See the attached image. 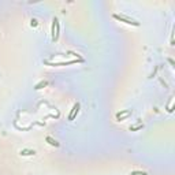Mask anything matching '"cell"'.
Instances as JSON below:
<instances>
[{
	"mask_svg": "<svg viewBox=\"0 0 175 175\" xmlns=\"http://www.w3.org/2000/svg\"><path fill=\"white\" fill-rule=\"evenodd\" d=\"M114 18L116 19V21H121V22H123V23H127V25L139 26V22H137L136 19L130 18V17H127V15H125V14H114Z\"/></svg>",
	"mask_w": 175,
	"mask_h": 175,
	"instance_id": "1",
	"label": "cell"
},
{
	"mask_svg": "<svg viewBox=\"0 0 175 175\" xmlns=\"http://www.w3.org/2000/svg\"><path fill=\"white\" fill-rule=\"evenodd\" d=\"M59 32H60V23H59V19L55 17L52 21V41H57Z\"/></svg>",
	"mask_w": 175,
	"mask_h": 175,
	"instance_id": "2",
	"label": "cell"
},
{
	"mask_svg": "<svg viewBox=\"0 0 175 175\" xmlns=\"http://www.w3.org/2000/svg\"><path fill=\"white\" fill-rule=\"evenodd\" d=\"M78 62H84V59H73V60H68V62H54V63H51L48 60H44V63L48 66H67V65H74V63H78Z\"/></svg>",
	"mask_w": 175,
	"mask_h": 175,
	"instance_id": "3",
	"label": "cell"
},
{
	"mask_svg": "<svg viewBox=\"0 0 175 175\" xmlns=\"http://www.w3.org/2000/svg\"><path fill=\"white\" fill-rule=\"evenodd\" d=\"M130 115H131V110H123L116 114V119H118L119 122H122V121H125L126 118H129Z\"/></svg>",
	"mask_w": 175,
	"mask_h": 175,
	"instance_id": "4",
	"label": "cell"
},
{
	"mask_svg": "<svg viewBox=\"0 0 175 175\" xmlns=\"http://www.w3.org/2000/svg\"><path fill=\"white\" fill-rule=\"evenodd\" d=\"M79 112V104L78 103H75L74 104V107H73L71 112H70V115H68V121H73V119L77 116V114Z\"/></svg>",
	"mask_w": 175,
	"mask_h": 175,
	"instance_id": "5",
	"label": "cell"
},
{
	"mask_svg": "<svg viewBox=\"0 0 175 175\" xmlns=\"http://www.w3.org/2000/svg\"><path fill=\"white\" fill-rule=\"evenodd\" d=\"M21 156H34L36 155V150H32V149H21Z\"/></svg>",
	"mask_w": 175,
	"mask_h": 175,
	"instance_id": "6",
	"label": "cell"
},
{
	"mask_svg": "<svg viewBox=\"0 0 175 175\" xmlns=\"http://www.w3.org/2000/svg\"><path fill=\"white\" fill-rule=\"evenodd\" d=\"M45 139H46V142L49 144V145H52V147H59V142H56V141H55V139L52 138V137L48 136Z\"/></svg>",
	"mask_w": 175,
	"mask_h": 175,
	"instance_id": "7",
	"label": "cell"
},
{
	"mask_svg": "<svg viewBox=\"0 0 175 175\" xmlns=\"http://www.w3.org/2000/svg\"><path fill=\"white\" fill-rule=\"evenodd\" d=\"M172 101H174V99L171 97V100H170V103H168V105H167V111H168V112H172V111H174V108H172Z\"/></svg>",
	"mask_w": 175,
	"mask_h": 175,
	"instance_id": "8",
	"label": "cell"
},
{
	"mask_svg": "<svg viewBox=\"0 0 175 175\" xmlns=\"http://www.w3.org/2000/svg\"><path fill=\"white\" fill-rule=\"evenodd\" d=\"M144 125H137V126H130V130L131 131H136V130H139V129H142Z\"/></svg>",
	"mask_w": 175,
	"mask_h": 175,
	"instance_id": "9",
	"label": "cell"
},
{
	"mask_svg": "<svg viewBox=\"0 0 175 175\" xmlns=\"http://www.w3.org/2000/svg\"><path fill=\"white\" fill-rule=\"evenodd\" d=\"M130 175H148L145 171H131Z\"/></svg>",
	"mask_w": 175,
	"mask_h": 175,
	"instance_id": "10",
	"label": "cell"
},
{
	"mask_svg": "<svg viewBox=\"0 0 175 175\" xmlns=\"http://www.w3.org/2000/svg\"><path fill=\"white\" fill-rule=\"evenodd\" d=\"M46 85H48V82H41L40 85L36 86V89H41V86H46Z\"/></svg>",
	"mask_w": 175,
	"mask_h": 175,
	"instance_id": "11",
	"label": "cell"
},
{
	"mask_svg": "<svg viewBox=\"0 0 175 175\" xmlns=\"http://www.w3.org/2000/svg\"><path fill=\"white\" fill-rule=\"evenodd\" d=\"M32 26H37V21H36V19H32Z\"/></svg>",
	"mask_w": 175,
	"mask_h": 175,
	"instance_id": "12",
	"label": "cell"
}]
</instances>
